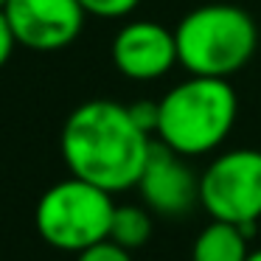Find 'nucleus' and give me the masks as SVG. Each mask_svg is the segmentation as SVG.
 <instances>
[{
    "label": "nucleus",
    "instance_id": "obj_11",
    "mask_svg": "<svg viewBox=\"0 0 261 261\" xmlns=\"http://www.w3.org/2000/svg\"><path fill=\"white\" fill-rule=\"evenodd\" d=\"M82 9L93 17H104V20H118V17H126L132 14L141 0H79Z\"/></svg>",
    "mask_w": 261,
    "mask_h": 261
},
{
    "label": "nucleus",
    "instance_id": "obj_13",
    "mask_svg": "<svg viewBox=\"0 0 261 261\" xmlns=\"http://www.w3.org/2000/svg\"><path fill=\"white\" fill-rule=\"evenodd\" d=\"M129 113L143 132H149V135L158 132V118H160L158 101H135V104H129Z\"/></svg>",
    "mask_w": 261,
    "mask_h": 261
},
{
    "label": "nucleus",
    "instance_id": "obj_1",
    "mask_svg": "<svg viewBox=\"0 0 261 261\" xmlns=\"http://www.w3.org/2000/svg\"><path fill=\"white\" fill-rule=\"evenodd\" d=\"M152 143V135L135 124L129 107L110 98L79 104L59 135L62 160L70 174L110 194L138 186Z\"/></svg>",
    "mask_w": 261,
    "mask_h": 261
},
{
    "label": "nucleus",
    "instance_id": "obj_6",
    "mask_svg": "<svg viewBox=\"0 0 261 261\" xmlns=\"http://www.w3.org/2000/svg\"><path fill=\"white\" fill-rule=\"evenodd\" d=\"M3 12L17 37V45L40 54L73 45L87 17L79 0H9Z\"/></svg>",
    "mask_w": 261,
    "mask_h": 261
},
{
    "label": "nucleus",
    "instance_id": "obj_9",
    "mask_svg": "<svg viewBox=\"0 0 261 261\" xmlns=\"http://www.w3.org/2000/svg\"><path fill=\"white\" fill-rule=\"evenodd\" d=\"M250 233H255V225L211 219L194 239L191 261H244L250 255Z\"/></svg>",
    "mask_w": 261,
    "mask_h": 261
},
{
    "label": "nucleus",
    "instance_id": "obj_12",
    "mask_svg": "<svg viewBox=\"0 0 261 261\" xmlns=\"http://www.w3.org/2000/svg\"><path fill=\"white\" fill-rule=\"evenodd\" d=\"M76 261H132V255H129L126 247L104 239V242H98V244H93V247L76 253Z\"/></svg>",
    "mask_w": 261,
    "mask_h": 261
},
{
    "label": "nucleus",
    "instance_id": "obj_2",
    "mask_svg": "<svg viewBox=\"0 0 261 261\" xmlns=\"http://www.w3.org/2000/svg\"><path fill=\"white\" fill-rule=\"evenodd\" d=\"M158 141L182 158L211 154L227 141L239 118V98L227 79L188 76L158 101Z\"/></svg>",
    "mask_w": 261,
    "mask_h": 261
},
{
    "label": "nucleus",
    "instance_id": "obj_14",
    "mask_svg": "<svg viewBox=\"0 0 261 261\" xmlns=\"http://www.w3.org/2000/svg\"><path fill=\"white\" fill-rule=\"evenodd\" d=\"M14 48H17V37H14L12 25H9V20H6V12L0 9V68L12 59Z\"/></svg>",
    "mask_w": 261,
    "mask_h": 261
},
{
    "label": "nucleus",
    "instance_id": "obj_10",
    "mask_svg": "<svg viewBox=\"0 0 261 261\" xmlns=\"http://www.w3.org/2000/svg\"><path fill=\"white\" fill-rule=\"evenodd\" d=\"M152 239V214L141 205H115L113 225H110V242L132 250L143 247Z\"/></svg>",
    "mask_w": 261,
    "mask_h": 261
},
{
    "label": "nucleus",
    "instance_id": "obj_3",
    "mask_svg": "<svg viewBox=\"0 0 261 261\" xmlns=\"http://www.w3.org/2000/svg\"><path fill=\"white\" fill-rule=\"evenodd\" d=\"M174 40L188 76L230 79L255 57L258 29L242 6L205 3L177 23Z\"/></svg>",
    "mask_w": 261,
    "mask_h": 261
},
{
    "label": "nucleus",
    "instance_id": "obj_4",
    "mask_svg": "<svg viewBox=\"0 0 261 261\" xmlns=\"http://www.w3.org/2000/svg\"><path fill=\"white\" fill-rule=\"evenodd\" d=\"M115 202L113 194L70 174L40 197L34 222L40 236L65 253H82L110 239Z\"/></svg>",
    "mask_w": 261,
    "mask_h": 261
},
{
    "label": "nucleus",
    "instance_id": "obj_16",
    "mask_svg": "<svg viewBox=\"0 0 261 261\" xmlns=\"http://www.w3.org/2000/svg\"><path fill=\"white\" fill-rule=\"evenodd\" d=\"M6 3H9V0H0V9H3V6H6Z\"/></svg>",
    "mask_w": 261,
    "mask_h": 261
},
{
    "label": "nucleus",
    "instance_id": "obj_5",
    "mask_svg": "<svg viewBox=\"0 0 261 261\" xmlns=\"http://www.w3.org/2000/svg\"><path fill=\"white\" fill-rule=\"evenodd\" d=\"M199 205L211 219L255 225L261 219V149H227L199 174Z\"/></svg>",
    "mask_w": 261,
    "mask_h": 261
},
{
    "label": "nucleus",
    "instance_id": "obj_8",
    "mask_svg": "<svg viewBox=\"0 0 261 261\" xmlns=\"http://www.w3.org/2000/svg\"><path fill=\"white\" fill-rule=\"evenodd\" d=\"M110 54L115 70L132 82L163 79L174 65H180L174 31L154 20H132L121 25L118 34L113 37Z\"/></svg>",
    "mask_w": 261,
    "mask_h": 261
},
{
    "label": "nucleus",
    "instance_id": "obj_7",
    "mask_svg": "<svg viewBox=\"0 0 261 261\" xmlns=\"http://www.w3.org/2000/svg\"><path fill=\"white\" fill-rule=\"evenodd\" d=\"M186 160L188 158L177 154L166 143H152L143 174L135 186L141 191L143 205L152 214L177 219L199 202V177L194 174V169Z\"/></svg>",
    "mask_w": 261,
    "mask_h": 261
},
{
    "label": "nucleus",
    "instance_id": "obj_15",
    "mask_svg": "<svg viewBox=\"0 0 261 261\" xmlns=\"http://www.w3.org/2000/svg\"><path fill=\"white\" fill-rule=\"evenodd\" d=\"M244 261H261V247H258V250H250V255H247Z\"/></svg>",
    "mask_w": 261,
    "mask_h": 261
}]
</instances>
